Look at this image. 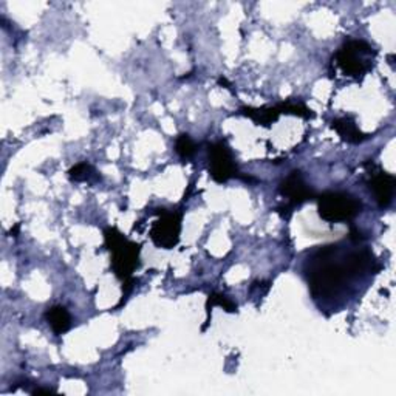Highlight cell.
I'll list each match as a JSON object with an SVG mask.
<instances>
[{
    "label": "cell",
    "instance_id": "1",
    "mask_svg": "<svg viewBox=\"0 0 396 396\" xmlns=\"http://www.w3.org/2000/svg\"><path fill=\"white\" fill-rule=\"evenodd\" d=\"M336 249H338L336 246H326L314 255L308 273L309 288L314 296L333 297L338 295L348 279L355 277L373 265V255L368 251L353 253L346 257L342 263L336 262Z\"/></svg>",
    "mask_w": 396,
    "mask_h": 396
},
{
    "label": "cell",
    "instance_id": "2",
    "mask_svg": "<svg viewBox=\"0 0 396 396\" xmlns=\"http://www.w3.org/2000/svg\"><path fill=\"white\" fill-rule=\"evenodd\" d=\"M104 240L111 254V270L116 277L121 282L132 279L135 270L140 266L141 245L131 242L116 228H106Z\"/></svg>",
    "mask_w": 396,
    "mask_h": 396
},
{
    "label": "cell",
    "instance_id": "3",
    "mask_svg": "<svg viewBox=\"0 0 396 396\" xmlns=\"http://www.w3.org/2000/svg\"><path fill=\"white\" fill-rule=\"evenodd\" d=\"M361 203L355 197L343 192H325L317 200L319 215L330 223H341L355 219L361 212Z\"/></svg>",
    "mask_w": 396,
    "mask_h": 396
},
{
    "label": "cell",
    "instance_id": "4",
    "mask_svg": "<svg viewBox=\"0 0 396 396\" xmlns=\"http://www.w3.org/2000/svg\"><path fill=\"white\" fill-rule=\"evenodd\" d=\"M375 55L373 48L370 47L364 40H348L347 44H343L341 50L336 55V62L341 67V70L353 77H359L365 75L372 61L370 57Z\"/></svg>",
    "mask_w": 396,
    "mask_h": 396
},
{
    "label": "cell",
    "instance_id": "5",
    "mask_svg": "<svg viewBox=\"0 0 396 396\" xmlns=\"http://www.w3.org/2000/svg\"><path fill=\"white\" fill-rule=\"evenodd\" d=\"M160 219L153 223L150 229L152 242L158 248L172 249L178 245L182 234V214L158 209Z\"/></svg>",
    "mask_w": 396,
    "mask_h": 396
},
{
    "label": "cell",
    "instance_id": "6",
    "mask_svg": "<svg viewBox=\"0 0 396 396\" xmlns=\"http://www.w3.org/2000/svg\"><path fill=\"white\" fill-rule=\"evenodd\" d=\"M209 158V175L214 182L226 183L231 178L238 177V169L236 166L234 157L229 145L225 141H219L209 145L208 149Z\"/></svg>",
    "mask_w": 396,
    "mask_h": 396
},
{
    "label": "cell",
    "instance_id": "7",
    "mask_svg": "<svg viewBox=\"0 0 396 396\" xmlns=\"http://www.w3.org/2000/svg\"><path fill=\"white\" fill-rule=\"evenodd\" d=\"M280 194L288 198L290 206H299L314 198V192L307 186L299 170H292L280 183Z\"/></svg>",
    "mask_w": 396,
    "mask_h": 396
},
{
    "label": "cell",
    "instance_id": "8",
    "mask_svg": "<svg viewBox=\"0 0 396 396\" xmlns=\"http://www.w3.org/2000/svg\"><path fill=\"white\" fill-rule=\"evenodd\" d=\"M370 187H372L378 204H380L381 208H385V206L392 203L395 192V177L387 174V172H378V174H373L372 180H370Z\"/></svg>",
    "mask_w": 396,
    "mask_h": 396
},
{
    "label": "cell",
    "instance_id": "9",
    "mask_svg": "<svg viewBox=\"0 0 396 396\" xmlns=\"http://www.w3.org/2000/svg\"><path fill=\"white\" fill-rule=\"evenodd\" d=\"M331 128H334V131L339 133V136L343 141L351 143V144H359L364 140H367V135L359 131L356 121L350 116L334 119V121L331 123Z\"/></svg>",
    "mask_w": 396,
    "mask_h": 396
},
{
    "label": "cell",
    "instance_id": "10",
    "mask_svg": "<svg viewBox=\"0 0 396 396\" xmlns=\"http://www.w3.org/2000/svg\"><path fill=\"white\" fill-rule=\"evenodd\" d=\"M238 114L251 118L255 124L266 126V127L277 121L280 116V111L277 110V107H260V109L242 107L238 110Z\"/></svg>",
    "mask_w": 396,
    "mask_h": 396
},
{
    "label": "cell",
    "instance_id": "11",
    "mask_svg": "<svg viewBox=\"0 0 396 396\" xmlns=\"http://www.w3.org/2000/svg\"><path fill=\"white\" fill-rule=\"evenodd\" d=\"M47 321L51 325V329L56 334H62L65 333L72 325V317L70 313L67 312L65 307L56 305L51 307L47 312Z\"/></svg>",
    "mask_w": 396,
    "mask_h": 396
},
{
    "label": "cell",
    "instance_id": "12",
    "mask_svg": "<svg viewBox=\"0 0 396 396\" xmlns=\"http://www.w3.org/2000/svg\"><path fill=\"white\" fill-rule=\"evenodd\" d=\"M214 307H221L228 313L237 312V305L225 295H220V292H212V295H209V297H208V302H206V312H208V317L211 316Z\"/></svg>",
    "mask_w": 396,
    "mask_h": 396
},
{
    "label": "cell",
    "instance_id": "13",
    "mask_svg": "<svg viewBox=\"0 0 396 396\" xmlns=\"http://www.w3.org/2000/svg\"><path fill=\"white\" fill-rule=\"evenodd\" d=\"M277 107V110L280 111V115L282 114H285V115H295V116H300V118H314V114L312 110H309L308 107H305L304 104H299V102H291V101H287V102H282V104L279 106H275Z\"/></svg>",
    "mask_w": 396,
    "mask_h": 396
},
{
    "label": "cell",
    "instance_id": "14",
    "mask_svg": "<svg viewBox=\"0 0 396 396\" xmlns=\"http://www.w3.org/2000/svg\"><path fill=\"white\" fill-rule=\"evenodd\" d=\"M175 150L180 155V157L187 160V158H192L195 152H197V144L191 140V136L187 133L180 135L175 141Z\"/></svg>",
    "mask_w": 396,
    "mask_h": 396
},
{
    "label": "cell",
    "instance_id": "15",
    "mask_svg": "<svg viewBox=\"0 0 396 396\" xmlns=\"http://www.w3.org/2000/svg\"><path fill=\"white\" fill-rule=\"evenodd\" d=\"M94 174H97V172H94V169L89 163H79V165H76L68 170V177H70L73 182H89Z\"/></svg>",
    "mask_w": 396,
    "mask_h": 396
},
{
    "label": "cell",
    "instance_id": "16",
    "mask_svg": "<svg viewBox=\"0 0 396 396\" xmlns=\"http://www.w3.org/2000/svg\"><path fill=\"white\" fill-rule=\"evenodd\" d=\"M56 390L53 389H36V390H33L31 393L33 395H44V393H55Z\"/></svg>",
    "mask_w": 396,
    "mask_h": 396
}]
</instances>
